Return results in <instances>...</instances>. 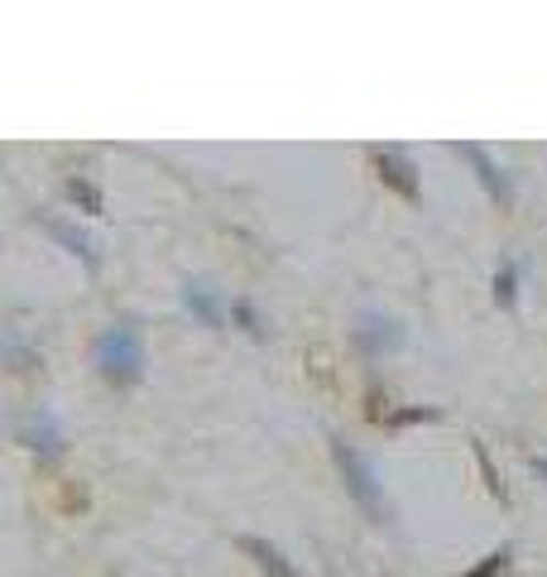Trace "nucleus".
Wrapping results in <instances>:
<instances>
[{
  "label": "nucleus",
  "mask_w": 547,
  "mask_h": 577,
  "mask_svg": "<svg viewBox=\"0 0 547 577\" xmlns=\"http://www.w3.org/2000/svg\"><path fill=\"white\" fill-rule=\"evenodd\" d=\"M97 371H101L106 385H116V390L140 385V375H144V337H140L135 323H111L97 337Z\"/></svg>",
  "instance_id": "nucleus-1"
},
{
  "label": "nucleus",
  "mask_w": 547,
  "mask_h": 577,
  "mask_svg": "<svg viewBox=\"0 0 547 577\" xmlns=\"http://www.w3.org/2000/svg\"><path fill=\"white\" fill-rule=\"evenodd\" d=\"M331 462H337L341 471V481H346V491H351V501L365 510L375 524H390V501H384V487H380V477L370 471V462L360 457L351 443H341V438H331Z\"/></svg>",
  "instance_id": "nucleus-2"
},
{
  "label": "nucleus",
  "mask_w": 547,
  "mask_h": 577,
  "mask_svg": "<svg viewBox=\"0 0 547 577\" xmlns=\"http://www.w3.org/2000/svg\"><path fill=\"white\" fill-rule=\"evenodd\" d=\"M15 438H20L30 453H39V457H58V453H63V428H58V418H53L48 410L24 414L20 424H15Z\"/></svg>",
  "instance_id": "nucleus-3"
},
{
  "label": "nucleus",
  "mask_w": 547,
  "mask_h": 577,
  "mask_svg": "<svg viewBox=\"0 0 547 577\" xmlns=\"http://www.w3.org/2000/svg\"><path fill=\"white\" fill-rule=\"evenodd\" d=\"M355 342L365 357H384V351H398L404 347V327L394 318H380V313H365V318L355 323Z\"/></svg>",
  "instance_id": "nucleus-4"
},
{
  "label": "nucleus",
  "mask_w": 547,
  "mask_h": 577,
  "mask_svg": "<svg viewBox=\"0 0 547 577\" xmlns=\"http://www.w3.org/2000/svg\"><path fill=\"white\" fill-rule=\"evenodd\" d=\"M375 168H380V178L390 183V188L398 193V198H408V203H418V168H413V160L404 150H375Z\"/></svg>",
  "instance_id": "nucleus-5"
},
{
  "label": "nucleus",
  "mask_w": 547,
  "mask_h": 577,
  "mask_svg": "<svg viewBox=\"0 0 547 577\" xmlns=\"http://www.w3.org/2000/svg\"><path fill=\"white\" fill-rule=\"evenodd\" d=\"M457 154H461V160H471V168L480 174V183H485V193H490V198H495L500 207H514L510 178L500 174V168H495V160H490V154L480 150V144H457Z\"/></svg>",
  "instance_id": "nucleus-6"
},
{
  "label": "nucleus",
  "mask_w": 547,
  "mask_h": 577,
  "mask_svg": "<svg viewBox=\"0 0 547 577\" xmlns=\"http://www.w3.org/2000/svg\"><path fill=\"white\" fill-rule=\"evenodd\" d=\"M236 544H240V554H245V558H255V568H260L264 577H303V573L284 558V548L270 544V540H255V534H240Z\"/></svg>",
  "instance_id": "nucleus-7"
},
{
  "label": "nucleus",
  "mask_w": 547,
  "mask_h": 577,
  "mask_svg": "<svg viewBox=\"0 0 547 577\" xmlns=\"http://www.w3.org/2000/svg\"><path fill=\"white\" fill-rule=\"evenodd\" d=\"M183 304H188L193 318L207 323V327H221L226 323V308H221L217 288H211L207 280H188V284H183Z\"/></svg>",
  "instance_id": "nucleus-8"
},
{
  "label": "nucleus",
  "mask_w": 547,
  "mask_h": 577,
  "mask_svg": "<svg viewBox=\"0 0 547 577\" xmlns=\"http://www.w3.org/2000/svg\"><path fill=\"white\" fill-rule=\"evenodd\" d=\"M44 227H48L53 236H58V241H63V246H68V251H73V255H83V260H87V265H91V270H97V251H91V241H87V236H83V231H73V227H68V221H53V217L44 221Z\"/></svg>",
  "instance_id": "nucleus-9"
},
{
  "label": "nucleus",
  "mask_w": 547,
  "mask_h": 577,
  "mask_svg": "<svg viewBox=\"0 0 547 577\" xmlns=\"http://www.w3.org/2000/svg\"><path fill=\"white\" fill-rule=\"evenodd\" d=\"M514 298H518V265L514 260H504V265L495 270V304L514 308Z\"/></svg>",
  "instance_id": "nucleus-10"
},
{
  "label": "nucleus",
  "mask_w": 547,
  "mask_h": 577,
  "mask_svg": "<svg viewBox=\"0 0 547 577\" xmlns=\"http://www.w3.org/2000/svg\"><path fill=\"white\" fill-rule=\"evenodd\" d=\"M68 198H73L77 207H83L87 217H101V207H106V203H101V193L91 188V183H87L83 174H77V178H68Z\"/></svg>",
  "instance_id": "nucleus-11"
},
{
  "label": "nucleus",
  "mask_w": 547,
  "mask_h": 577,
  "mask_svg": "<svg viewBox=\"0 0 547 577\" xmlns=\"http://www.w3.org/2000/svg\"><path fill=\"white\" fill-rule=\"evenodd\" d=\"M231 318H236L240 327H245V333L255 337V342H264V337H270V327H264V318H260V313L245 304V298H231Z\"/></svg>",
  "instance_id": "nucleus-12"
},
{
  "label": "nucleus",
  "mask_w": 547,
  "mask_h": 577,
  "mask_svg": "<svg viewBox=\"0 0 547 577\" xmlns=\"http://www.w3.org/2000/svg\"><path fill=\"white\" fill-rule=\"evenodd\" d=\"M510 558H514V548L504 544V548H495V554H485V558H480L471 573H461V577H495V573H504V568H510Z\"/></svg>",
  "instance_id": "nucleus-13"
},
{
  "label": "nucleus",
  "mask_w": 547,
  "mask_h": 577,
  "mask_svg": "<svg viewBox=\"0 0 547 577\" xmlns=\"http://www.w3.org/2000/svg\"><path fill=\"white\" fill-rule=\"evenodd\" d=\"M475 462H480V471H485V487H490V496H500V501H504V481H500V471H495V462H490L485 443H475Z\"/></svg>",
  "instance_id": "nucleus-14"
},
{
  "label": "nucleus",
  "mask_w": 547,
  "mask_h": 577,
  "mask_svg": "<svg viewBox=\"0 0 547 577\" xmlns=\"http://www.w3.org/2000/svg\"><path fill=\"white\" fill-rule=\"evenodd\" d=\"M418 418H437V410H404V414H394L390 424H418Z\"/></svg>",
  "instance_id": "nucleus-15"
},
{
  "label": "nucleus",
  "mask_w": 547,
  "mask_h": 577,
  "mask_svg": "<svg viewBox=\"0 0 547 577\" xmlns=\"http://www.w3.org/2000/svg\"><path fill=\"white\" fill-rule=\"evenodd\" d=\"M533 471H538V477L547 481V457H533Z\"/></svg>",
  "instance_id": "nucleus-16"
}]
</instances>
